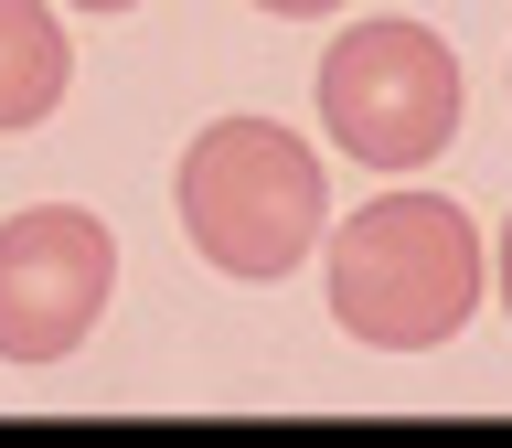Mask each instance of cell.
Segmentation results:
<instances>
[{"label":"cell","instance_id":"3957f363","mask_svg":"<svg viewBox=\"0 0 512 448\" xmlns=\"http://www.w3.org/2000/svg\"><path fill=\"white\" fill-rule=\"evenodd\" d=\"M320 128L363 171H427L459 139V54L427 22H352L320 54Z\"/></svg>","mask_w":512,"mask_h":448},{"label":"cell","instance_id":"5b68a950","mask_svg":"<svg viewBox=\"0 0 512 448\" xmlns=\"http://www.w3.org/2000/svg\"><path fill=\"white\" fill-rule=\"evenodd\" d=\"M75 86V54H64V22L43 0H0V139L43 128Z\"/></svg>","mask_w":512,"mask_h":448},{"label":"cell","instance_id":"277c9868","mask_svg":"<svg viewBox=\"0 0 512 448\" xmlns=\"http://www.w3.org/2000/svg\"><path fill=\"white\" fill-rule=\"evenodd\" d=\"M118 235L86 203H32L0 224V363H64L107 320Z\"/></svg>","mask_w":512,"mask_h":448},{"label":"cell","instance_id":"ba28073f","mask_svg":"<svg viewBox=\"0 0 512 448\" xmlns=\"http://www.w3.org/2000/svg\"><path fill=\"white\" fill-rule=\"evenodd\" d=\"M75 11H139V0H75Z\"/></svg>","mask_w":512,"mask_h":448},{"label":"cell","instance_id":"6da1fadb","mask_svg":"<svg viewBox=\"0 0 512 448\" xmlns=\"http://www.w3.org/2000/svg\"><path fill=\"white\" fill-rule=\"evenodd\" d=\"M480 310V235L438 192H384L342 214L331 246V320L374 352H438Z\"/></svg>","mask_w":512,"mask_h":448},{"label":"cell","instance_id":"52a82bcc","mask_svg":"<svg viewBox=\"0 0 512 448\" xmlns=\"http://www.w3.org/2000/svg\"><path fill=\"white\" fill-rule=\"evenodd\" d=\"M502 310H512V224H502Z\"/></svg>","mask_w":512,"mask_h":448},{"label":"cell","instance_id":"7a4b0ae2","mask_svg":"<svg viewBox=\"0 0 512 448\" xmlns=\"http://www.w3.org/2000/svg\"><path fill=\"white\" fill-rule=\"evenodd\" d=\"M182 235L203 267L224 278H288L299 256L320 246L331 224V182H320V150L288 139L278 118H214L182 150Z\"/></svg>","mask_w":512,"mask_h":448},{"label":"cell","instance_id":"8992f818","mask_svg":"<svg viewBox=\"0 0 512 448\" xmlns=\"http://www.w3.org/2000/svg\"><path fill=\"white\" fill-rule=\"evenodd\" d=\"M256 11H278V22H320V11H342V0H256Z\"/></svg>","mask_w":512,"mask_h":448}]
</instances>
